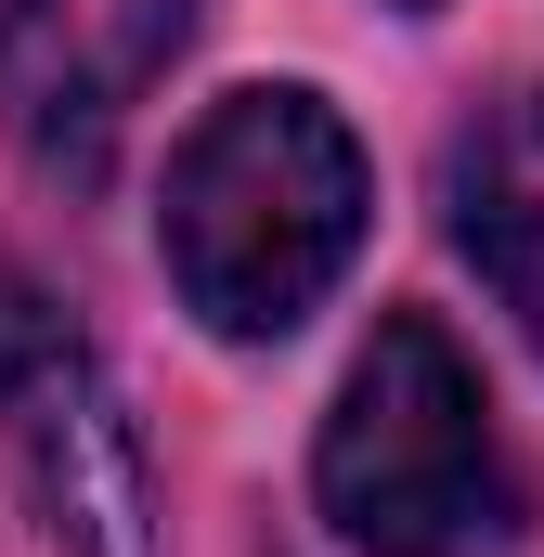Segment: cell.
Returning a JSON list of instances; mask_svg holds the SVG:
<instances>
[{
	"instance_id": "cell-1",
	"label": "cell",
	"mask_w": 544,
	"mask_h": 557,
	"mask_svg": "<svg viewBox=\"0 0 544 557\" xmlns=\"http://www.w3.org/2000/svg\"><path fill=\"white\" fill-rule=\"evenodd\" d=\"M363 143L311 78L221 91L195 131L169 143V195H156V260L182 285V311L208 337H285L298 311H324V285L363 247Z\"/></svg>"
},
{
	"instance_id": "cell-2",
	"label": "cell",
	"mask_w": 544,
	"mask_h": 557,
	"mask_svg": "<svg viewBox=\"0 0 544 557\" xmlns=\"http://www.w3.org/2000/svg\"><path fill=\"white\" fill-rule=\"evenodd\" d=\"M311 493H324L337 545L363 557H467L506 532V454H493L480 363L428 311H390L363 337V363L337 376V416L311 441Z\"/></svg>"
},
{
	"instance_id": "cell-3",
	"label": "cell",
	"mask_w": 544,
	"mask_h": 557,
	"mask_svg": "<svg viewBox=\"0 0 544 557\" xmlns=\"http://www.w3.org/2000/svg\"><path fill=\"white\" fill-rule=\"evenodd\" d=\"M0 441H13V480L65 557H156L143 428L104 376V350L39 285H0Z\"/></svg>"
},
{
	"instance_id": "cell-4",
	"label": "cell",
	"mask_w": 544,
	"mask_h": 557,
	"mask_svg": "<svg viewBox=\"0 0 544 557\" xmlns=\"http://www.w3.org/2000/svg\"><path fill=\"white\" fill-rule=\"evenodd\" d=\"M182 39L195 0H0V117L39 169L91 182Z\"/></svg>"
},
{
	"instance_id": "cell-5",
	"label": "cell",
	"mask_w": 544,
	"mask_h": 557,
	"mask_svg": "<svg viewBox=\"0 0 544 557\" xmlns=\"http://www.w3.org/2000/svg\"><path fill=\"white\" fill-rule=\"evenodd\" d=\"M441 208H454V247L480 260V285L532 324V350H544V91H506V104H480L454 131Z\"/></svg>"
},
{
	"instance_id": "cell-6",
	"label": "cell",
	"mask_w": 544,
	"mask_h": 557,
	"mask_svg": "<svg viewBox=\"0 0 544 557\" xmlns=\"http://www.w3.org/2000/svg\"><path fill=\"white\" fill-rule=\"evenodd\" d=\"M403 13H441V0H403Z\"/></svg>"
}]
</instances>
